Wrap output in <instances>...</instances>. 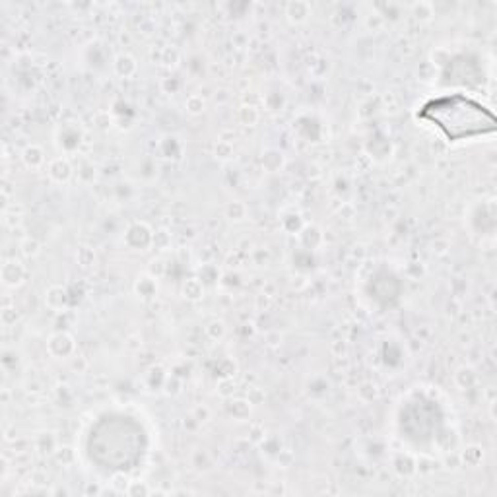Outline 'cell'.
Instances as JSON below:
<instances>
[{
  "label": "cell",
  "mask_w": 497,
  "mask_h": 497,
  "mask_svg": "<svg viewBox=\"0 0 497 497\" xmlns=\"http://www.w3.org/2000/svg\"><path fill=\"white\" fill-rule=\"evenodd\" d=\"M437 105L441 107L447 113H453V119H439L433 121L451 142H458L464 138H472L476 134L484 132V117H491L488 111H484V107L472 101L468 98H447V99H437Z\"/></svg>",
  "instance_id": "cell-1"
},
{
  "label": "cell",
  "mask_w": 497,
  "mask_h": 497,
  "mask_svg": "<svg viewBox=\"0 0 497 497\" xmlns=\"http://www.w3.org/2000/svg\"><path fill=\"white\" fill-rule=\"evenodd\" d=\"M22 276H24V270L20 266V262L16 260H10L2 266V280L6 285H16L22 282Z\"/></svg>",
  "instance_id": "cell-2"
},
{
  "label": "cell",
  "mask_w": 497,
  "mask_h": 497,
  "mask_svg": "<svg viewBox=\"0 0 497 497\" xmlns=\"http://www.w3.org/2000/svg\"><path fill=\"white\" fill-rule=\"evenodd\" d=\"M288 16L293 22H303V20L309 16V4H305V2H292V4H288Z\"/></svg>",
  "instance_id": "cell-3"
},
{
  "label": "cell",
  "mask_w": 497,
  "mask_h": 497,
  "mask_svg": "<svg viewBox=\"0 0 497 497\" xmlns=\"http://www.w3.org/2000/svg\"><path fill=\"white\" fill-rule=\"evenodd\" d=\"M24 161H26L27 167H39L41 163H43V151L39 150L37 146H29V148H26L24 150Z\"/></svg>",
  "instance_id": "cell-4"
},
{
  "label": "cell",
  "mask_w": 497,
  "mask_h": 497,
  "mask_svg": "<svg viewBox=\"0 0 497 497\" xmlns=\"http://www.w3.org/2000/svg\"><path fill=\"white\" fill-rule=\"evenodd\" d=\"M412 12L417 20H429L433 16V6L429 2H419V4H412Z\"/></svg>",
  "instance_id": "cell-5"
},
{
  "label": "cell",
  "mask_w": 497,
  "mask_h": 497,
  "mask_svg": "<svg viewBox=\"0 0 497 497\" xmlns=\"http://www.w3.org/2000/svg\"><path fill=\"white\" fill-rule=\"evenodd\" d=\"M59 163H61V167L59 169L54 167V165H51V175H53L56 181H64V179H68V175H70V165L62 160H59Z\"/></svg>",
  "instance_id": "cell-6"
},
{
  "label": "cell",
  "mask_w": 497,
  "mask_h": 497,
  "mask_svg": "<svg viewBox=\"0 0 497 497\" xmlns=\"http://www.w3.org/2000/svg\"><path fill=\"white\" fill-rule=\"evenodd\" d=\"M186 107H188L190 113H200L202 107H204V101H202L200 98H190L188 101H186Z\"/></svg>",
  "instance_id": "cell-7"
},
{
  "label": "cell",
  "mask_w": 497,
  "mask_h": 497,
  "mask_svg": "<svg viewBox=\"0 0 497 497\" xmlns=\"http://www.w3.org/2000/svg\"><path fill=\"white\" fill-rule=\"evenodd\" d=\"M22 251H24V255H37V243L31 239H26L24 243H22Z\"/></svg>",
  "instance_id": "cell-8"
}]
</instances>
